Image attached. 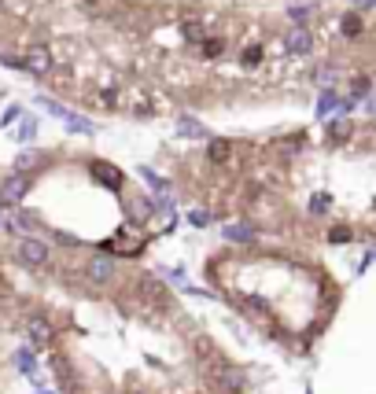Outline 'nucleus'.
I'll use <instances>...</instances> for the list:
<instances>
[{
  "label": "nucleus",
  "instance_id": "1",
  "mask_svg": "<svg viewBox=\"0 0 376 394\" xmlns=\"http://www.w3.org/2000/svg\"><path fill=\"white\" fill-rule=\"evenodd\" d=\"M199 369H203V376H207V383L214 387V394H244V387H247L244 369H236L232 361L221 357V354L203 357Z\"/></svg>",
  "mask_w": 376,
  "mask_h": 394
},
{
  "label": "nucleus",
  "instance_id": "2",
  "mask_svg": "<svg viewBox=\"0 0 376 394\" xmlns=\"http://www.w3.org/2000/svg\"><path fill=\"white\" fill-rule=\"evenodd\" d=\"M78 269H81V280L89 287H111L118 280V258H115V254H107V251L89 254Z\"/></svg>",
  "mask_w": 376,
  "mask_h": 394
},
{
  "label": "nucleus",
  "instance_id": "3",
  "mask_svg": "<svg viewBox=\"0 0 376 394\" xmlns=\"http://www.w3.org/2000/svg\"><path fill=\"white\" fill-rule=\"evenodd\" d=\"M144 229H137V225H130L126 221V229L118 232V236H111V243H107V254H115V258H137V254L144 251Z\"/></svg>",
  "mask_w": 376,
  "mask_h": 394
},
{
  "label": "nucleus",
  "instance_id": "4",
  "mask_svg": "<svg viewBox=\"0 0 376 394\" xmlns=\"http://www.w3.org/2000/svg\"><path fill=\"white\" fill-rule=\"evenodd\" d=\"M15 258H19V265H26V269H45L52 262V251H48V243L37 240V236H19Z\"/></svg>",
  "mask_w": 376,
  "mask_h": 394
},
{
  "label": "nucleus",
  "instance_id": "5",
  "mask_svg": "<svg viewBox=\"0 0 376 394\" xmlns=\"http://www.w3.org/2000/svg\"><path fill=\"white\" fill-rule=\"evenodd\" d=\"M48 369H52L56 387H59L63 394H81V376H78V369L70 365L67 354H52V357H48Z\"/></svg>",
  "mask_w": 376,
  "mask_h": 394
},
{
  "label": "nucleus",
  "instance_id": "6",
  "mask_svg": "<svg viewBox=\"0 0 376 394\" xmlns=\"http://www.w3.org/2000/svg\"><path fill=\"white\" fill-rule=\"evenodd\" d=\"M137 291H141L144 306H152V310H166V306H170V291H166V284L159 280L155 273H141V276H137Z\"/></svg>",
  "mask_w": 376,
  "mask_h": 394
},
{
  "label": "nucleus",
  "instance_id": "7",
  "mask_svg": "<svg viewBox=\"0 0 376 394\" xmlns=\"http://www.w3.org/2000/svg\"><path fill=\"white\" fill-rule=\"evenodd\" d=\"M26 343H30V350H48L52 343H56V328H52V321L45 313H30L26 317Z\"/></svg>",
  "mask_w": 376,
  "mask_h": 394
},
{
  "label": "nucleus",
  "instance_id": "8",
  "mask_svg": "<svg viewBox=\"0 0 376 394\" xmlns=\"http://www.w3.org/2000/svg\"><path fill=\"white\" fill-rule=\"evenodd\" d=\"M26 191H30V177H23V174H8L4 180H0V207H19Z\"/></svg>",
  "mask_w": 376,
  "mask_h": 394
},
{
  "label": "nucleus",
  "instance_id": "9",
  "mask_svg": "<svg viewBox=\"0 0 376 394\" xmlns=\"http://www.w3.org/2000/svg\"><path fill=\"white\" fill-rule=\"evenodd\" d=\"M89 174L100 180L103 188H115V191L122 188V169L111 166V163H100V158H92V163H89Z\"/></svg>",
  "mask_w": 376,
  "mask_h": 394
},
{
  "label": "nucleus",
  "instance_id": "10",
  "mask_svg": "<svg viewBox=\"0 0 376 394\" xmlns=\"http://www.w3.org/2000/svg\"><path fill=\"white\" fill-rule=\"evenodd\" d=\"M8 229H12L15 236H34V232L41 229V218L34 214V210H15L12 221H8Z\"/></svg>",
  "mask_w": 376,
  "mask_h": 394
},
{
  "label": "nucleus",
  "instance_id": "11",
  "mask_svg": "<svg viewBox=\"0 0 376 394\" xmlns=\"http://www.w3.org/2000/svg\"><path fill=\"white\" fill-rule=\"evenodd\" d=\"M23 67H26V70H34V74H48V67H52V52H48L45 45H30V48H26Z\"/></svg>",
  "mask_w": 376,
  "mask_h": 394
},
{
  "label": "nucleus",
  "instance_id": "12",
  "mask_svg": "<svg viewBox=\"0 0 376 394\" xmlns=\"http://www.w3.org/2000/svg\"><path fill=\"white\" fill-rule=\"evenodd\" d=\"M225 240L229 243H255V225L251 221H232V225H225Z\"/></svg>",
  "mask_w": 376,
  "mask_h": 394
},
{
  "label": "nucleus",
  "instance_id": "13",
  "mask_svg": "<svg viewBox=\"0 0 376 394\" xmlns=\"http://www.w3.org/2000/svg\"><path fill=\"white\" fill-rule=\"evenodd\" d=\"M284 45H288V52H299V56H303V52H310V48H314V37H310L306 30H292Z\"/></svg>",
  "mask_w": 376,
  "mask_h": 394
},
{
  "label": "nucleus",
  "instance_id": "14",
  "mask_svg": "<svg viewBox=\"0 0 376 394\" xmlns=\"http://www.w3.org/2000/svg\"><path fill=\"white\" fill-rule=\"evenodd\" d=\"M15 369L26 372V376H34V372H37V357H34V350H30V346L15 350Z\"/></svg>",
  "mask_w": 376,
  "mask_h": 394
},
{
  "label": "nucleus",
  "instance_id": "15",
  "mask_svg": "<svg viewBox=\"0 0 376 394\" xmlns=\"http://www.w3.org/2000/svg\"><path fill=\"white\" fill-rule=\"evenodd\" d=\"M37 166H45V158H41L37 152H23V155H19L15 158V174H30V169H37Z\"/></svg>",
  "mask_w": 376,
  "mask_h": 394
},
{
  "label": "nucleus",
  "instance_id": "16",
  "mask_svg": "<svg viewBox=\"0 0 376 394\" xmlns=\"http://www.w3.org/2000/svg\"><path fill=\"white\" fill-rule=\"evenodd\" d=\"M192 350H196V357H199V361H203V357H210V354H218V346H214L207 335H192Z\"/></svg>",
  "mask_w": 376,
  "mask_h": 394
},
{
  "label": "nucleus",
  "instance_id": "17",
  "mask_svg": "<svg viewBox=\"0 0 376 394\" xmlns=\"http://www.w3.org/2000/svg\"><path fill=\"white\" fill-rule=\"evenodd\" d=\"M229 141H210V152H207V158L210 163H225V158H229Z\"/></svg>",
  "mask_w": 376,
  "mask_h": 394
},
{
  "label": "nucleus",
  "instance_id": "18",
  "mask_svg": "<svg viewBox=\"0 0 376 394\" xmlns=\"http://www.w3.org/2000/svg\"><path fill=\"white\" fill-rule=\"evenodd\" d=\"M347 133H350V122L347 118H332L328 122V136H332V141H343Z\"/></svg>",
  "mask_w": 376,
  "mask_h": 394
},
{
  "label": "nucleus",
  "instance_id": "19",
  "mask_svg": "<svg viewBox=\"0 0 376 394\" xmlns=\"http://www.w3.org/2000/svg\"><path fill=\"white\" fill-rule=\"evenodd\" d=\"M343 34H347V37H358V34H362V19H358V15H347V19H343Z\"/></svg>",
  "mask_w": 376,
  "mask_h": 394
},
{
  "label": "nucleus",
  "instance_id": "20",
  "mask_svg": "<svg viewBox=\"0 0 376 394\" xmlns=\"http://www.w3.org/2000/svg\"><path fill=\"white\" fill-rule=\"evenodd\" d=\"M328 240H332V243H350V229H347V225H336V229L328 232Z\"/></svg>",
  "mask_w": 376,
  "mask_h": 394
},
{
  "label": "nucleus",
  "instance_id": "21",
  "mask_svg": "<svg viewBox=\"0 0 376 394\" xmlns=\"http://www.w3.org/2000/svg\"><path fill=\"white\" fill-rule=\"evenodd\" d=\"M34 133H37V122L34 118H26L23 125H19V136H23V141H34Z\"/></svg>",
  "mask_w": 376,
  "mask_h": 394
},
{
  "label": "nucleus",
  "instance_id": "22",
  "mask_svg": "<svg viewBox=\"0 0 376 394\" xmlns=\"http://www.w3.org/2000/svg\"><path fill=\"white\" fill-rule=\"evenodd\" d=\"M325 207H328V196H314V199H310V214H325Z\"/></svg>",
  "mask_w": 376,
  "mask_h": 394
},
{
  "label": "nucleus",
  "instance_id": "23",
  "mask_svg": "<svg viewBox=\"0 0 376 394\" xmlns=\"http://www.w3.org/2000/svg\"><path fill=\"white\" fill-rule=\"evenodd\" d=\"M192 225H196V229L210 225V210H192Z\"/></svg>",
  "mask_w": 376,
  "mask_h": 394
},
{
  "label": "nucleus",
  "instance_id": "24",
  "mask_svg": "<svg viewBox=\"0 0 376 394\" xmlns=\"http://www.w3.org/2000/svg\"><path fill=\"white\" fill-rule=\"evenodd\" d=\"M56 243H59V247H78V236H70V232H56Z\"/></svg>",
  "mask_w": 376,
  "mask_h": 394
},
{
  "label": "nucleus",
  "instance_id": "25",
  "mask_svg": "<svg viewBox=\"0 0 376 394\" xmlns=\"http://www.w3.org/2000/svg\"><path fill=\"white\" fill-rule=\"evenodd\" d=\"M185 34H188L192 41H203V37H207V34H203V26H199V23H188V26H185Z\"/></svg>",
  "mask_w": 376,
  "mask_h": 394
},
{
  "label": "nucleus",
  "instance_id": "26",
  "mask_svg": "<svg viewBox=\"0 0 376 394\" xmlns=\"http://www.w3.org/2000/svg\"><path fill=\"white\" fill-rule=\"evenodd\" d=\"M292 19H295V23H306V19H310V8H292Z\"/></svg>",
  "mask_w": 376,
  "mask_h": 394
},
{
  "label": "nucleus",
  "instance_id": "27",
  "mask_svg": "<svg viewBox=\"0 0 376 394\" xmlns=\"http://www.w3.org/2000/svg\"><path fill=\"white\" fill-rule=\"evenodd\" d=\"M354 4H358V8H373L376 0H354Z\"/></svg>",
  "mask_w": 376,
  "mask_h": 394
},
{
  "label": "nucleus",
  "instance_id": "28",
  "mask_svg": "<svg viewBox=\"0 0 376 394\" xmlns=\"http://www.w3.org/2000/svg\"><path fill=\"white\" fill-rule=\"evenodd\" d=\"M369 111H373V114H376V96H373V100H369Z\"/></svg>",
  "mask_w": 376,
  "mask_h": 394
},
{
  "label": "nucleus",
  "instance_id": "29",
  "mask_svg": "<svg viewBox=\"0 0 376 394\" xmlns=\"http://www.w3.org/2000/svg\"><path fill=\"white\" fill-rule=\"evenodd\" d=\"M0 229H4V210H0Z\"/></svg>",
  "mask_w": 376,
  "mask_h": 394
},
{
  "label": "nucleus",
  "instance_id": "30",
  "mask_svg": "<svg viewBox=\"0 0 376 394\" xmlns=\"http://www.w3.org/2000/svg\"><path fill=\"white\" fill-rule=\"evenodd\" d=\"M41 394H52V391H41Z\"/></svg>",
  "mask_w": 376,
  "mask_h": 394
},
{
  "label": "nucleus",
  "instance_id": "31",
  "mask_svg": "<svg viewBox=\"0 0 376 394\" xmlns=\"http://www.w3.org/2000/svg\"><path fill=\"white\" fill-rule=\"evenodd\" d=\"M133 394H144V391H133Z\"/></svg>",
  "mask_w": 376,
  "mask_h": 394
}]
</instances>
